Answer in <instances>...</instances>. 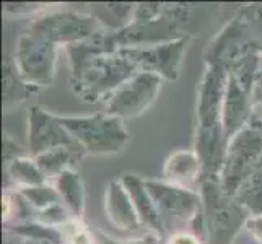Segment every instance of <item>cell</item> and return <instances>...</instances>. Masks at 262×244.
Returning a JSON list of instances; mask_svg holds the SVG:
<instances>
[{
    "instance_id": "obj_18",
    "label": "cell",
    "mask_w": 262,
    "mask_h": 244,
    "mask_svg": "<svg viewBox=\"0 0 262 244\" xmlns=\"http://www.w3.org/2000/svg\"><path fill=\"white\" fill-rule=\"evenodd\" d=\"M85 155L86 151L83 150V147L75 142L72 145H64L42 153V155L36 157L34 161L44 176L56 179L62 173H66V171L75 169V166L83 160Z\"/></svg>"
},
{
    "instance_id": "obj_7",
    "label": "cell",
    "mask_w": 262,
    "mask_h": 244,
    "mask_svg": "<svg viewBox=\"0 0 262 244\" xmlns=\"http://www.w3.org/2000/svg\"><path fill=\"white\" fill-rule=\"evenodd\" d=\"M103 30V25L98 18L77 12H54L42 15L30 26V31L41 34L42 38L57 46L59 44L70 46V44L85 41Z\"/></svg>"
},
{
    "instance_id": "obj_14",
    "label": "cell",
    "mask_w": 262,
    "mask_h": 244,
    "mask_svg": "<svg viewBox=\"0 0 262 244\" xmlns=\"http://www.w3.org/2000/svg\"><path fill=\"white\" fill-rule=\"evenodd\" d=\"M104 213L106 218L114 228L132 233L139 231L143 225L137 215V210L130 201L129 192L125 191L121 179H114L106 187L104 192Z\"/></svg>"
},
{
    "instance_id": "obj_19",
    "label": "cell",
    "mask_w": 262,
    "mask_h": 244,
    "mask_svg": "<svg viewBox=\"0 0 262 244\" xmlns=\"http://www.w3.org/2000/svg\"><path fill=\"white\" fill-rule=\"evenodd\" d=\"M54 187L59 192L62 204H64L69 212L75 218H82L83 207H85V192H83V183L80 179L75 169H70L62 173L54 179Z\"/></svg>"
},
{
    "instance_id": "obj_25",
    "label": "cell",
    "mask_w": 262,
    "mask_h": 244,
    "mask_svg": "<svg viewBox=\"0 0 262 244\" xmlns=\"http://www.w3.org/2000/svg\"><path fill=\"white\" fill-rule=\"evenodd\" d=\"M165 8L161 4H139L134 7L130 23H151L161 18Z\"/></svg>"
},
{
    "instance_id": "obj_23",
    "label": "cell",
    "mask_w": 262,
    "mask_h": 244,
    "mask_svg": "<svg viewBox=\"0 0 262 244\" xmlns=\"http://www.w3.org/2000/svg\"><path fill=\"white\" fill-rule=\"evenodd\" d=\"M18 192H20L25 201L38 212L49 209L51 205L62 204V198H60L59 192L56 191V187L49 186V184L26 187V189H21V191H18Z\"/></svg>"
},
{
    "instance_id": "obj_22",
    "label": "cell",
    "mask_w": 262,
    "mask_h": 244,
    "mask_svg": "<svg viewBox=\"0 0 262 244\" xmlns=\"http://www.w3.org/2000/svg\"><path fill=\"white\" fill-rule=\"evenodd\" d=\"M30 88H36L28 85L21 78L20 72L16 69L15 59L5 57L4 62V109H10L16 103L23 101L28 95Z\"/></svg>"
},
{
    "instance_id": "obj_4",
    "label": "cell",
    "mask_w": 262,
    "mask_h": 244,
    "mask_svg": "<svg viewBox=\"0 0 262 244\" xmlns=\"http://www.w3.org/2000/svg\"><path fill=\"white\" fill-rule=\"evenodd\" d=\"M262 158V122L252 114V119L230 139L219 183L223 191L234 195Z\"/></svg>"
},
{
    "instance_id": "obj_11",
    "label": "cell",
    "mask_w": 262,
    "mask_h": 244,
    "mask_svg": "<svg viewBox=\"0 0 262 244\" xmlns=\"http://www.w3.org/2000/svg\"><path fill=\"white\" fill-rule=\"evenodd\" d=\"M228 86V70L220 65H207L197 95V129H223L222 109Z\"/></svg>"
},
{
    "instance_id": "obj_32",
    "label": "cell",
    "mask_w": 262,
    "mask_h": 244,
    "mask_svg": "<svg viewBox=\"0 0 262 244\" xmlns=\"http://www.w3.org/2000/svg\"><path fill=\"white\" fill-rule=\"evenodd\" d=\"M95 244H122V242H119L117 239H111V238H106V236H103V238H96V242Z\"/></svg>"
},
{
    "instance_id": "obj_3",
    "label": "cell",
    "mask_w": 262,
    "mask_h": 244,
    "mask_svg": "<svg viewBox=\"0 0 262 244\" xmlns=\"http://www.w3.org/2000/svg\"><path fill=\"white\" fill-rule=\"evenodd\" d=\"M59 121L74 137V140L83 147L86 155H114L124 150L129 142L124 119L107 113L83 117L59 116Z\"/></svg>"
},
{
    "instance_id": "obj_10",
    "label": "cell",
    "mask_w": 262,
    "mask_h": 244,
    "mask_svg": "<svg viewBox=\"0 0 262 244\" xmlns=\"http://www.w3.org/2000/svg\"><path fill=\"white\" fill-rule=\"evenodd\" d=\"M189 44V36L151 44V46L124 48L119 52L125 59H129L139 72H150L161 77L163 80H178L179 65L183 60V54Z\"/></svg>"
},
{
    "instance_id": "obj_8",
    "label": "cell",
    "mask_w": 262,
    "mask_h": 244,
    "mask_svg": "<svg viewBox=\"0 0 262 244\" xmlns=\"http://www.w3.org/2000/svg\"><path fill=\"white\" fill-rule=\"evenodd\" d=\"M251 51L262 52L257 39L252 34L249 18L239 15L233 18L209 44L205 51V62L207 65H220L228 70L234 60Z\"/></svg>"
},
{
    "instance_id": "obj_29",
    "label": "cell",
    "mask_w": 262,
    "mask_h": 244,
    "mask_svg": "<svg viewBox=\"0 0 262 244\" xmlns=\"http://www.w3.org/2000/svg\"><path fill=\"white\" fill-rule=\"evenodd\" d=\"M246 228L251 236L262 244V215L249 216V220L246 221Z\"/></svg>"
},
{
    "instance_id": "obj_5",
    "label": "cell",
    "mask_w": 262,
    "mask_h": 244,
    "mask_svg": "<svg viewBox=\"0 0 262 244\" xmlns=\"http://www.w3.org/2000/svg\"><path fill=\"white\" fill-rule=\"evenodd\" d=\"M145 187L157 205L165 231L169 227V223L191 221L195 227V231H199L197 221L204 225L202 197L199 192L171 184L168 181L153 179L145 181Z\"/></svg>"
},
{
    "instance_id": "obj_15",
    "label": "cell",
    "mask_w": 262,
    "mask_h": 244,
    "mask_svg": "<svg viewBox=\"0 0 262 244\" xmlns=\"http://www.w3.org/2000/svg\"><path fill=\"white\" fill-rule=\"evenodd\" d=\"M252 101L251 95L245 92L238 81L228 74V86L225 95L222 109V125L227 143L233 135H236L252 119Z\"/></svg>"
},
{
    "instance_id": "obj_34",
    "label": "cell",
    "mask_w": 262,
    "mask_h": 244,
    "mask_svg": "<svg viewBox=\"0 0 262 244\" xmlns=\"http://www.w3.org/2000/svg\"><path fill=\"white\" fill-rule=\"evenodd\" d=\"M160 244H168V242H166V239H165V238H161V239H160Z\"/></svg>"
},
{
    "instance_id": "obj_13",
    "label": "cell",
    "mask_w": 262,
    "mask_h": 244,
    "mask_svg": "<svg viewBox=\"0 0 262 244\" xmlns=\"http://www.w3.org/2000/svg\"><path fill=\"white\" fill-rule=\"evenodd\" d=\"M72 143H75V140L62 125L59 116H54L38 106L31 107L28 116V150L31 158Z\"/></svg>"
},
{
    "instance_id": "obj_20",
    "label": "cell",
    "mask_w": 262,
    "mask_h": 244,
    "mask_svg": "<svg viewBox=\"0 0 262 244\" xmlns=\"http://www.w3.org/2000/svg\"><path fill=\"white\" fill-rule=\"evenodd\" d=\"M233 197L251 213V216L262 215V158Z\"/></svg>"
},
{
    "instance_id": "obj_26",
    "label": "cell",
    "mask_w": 262,
    "mask_h": 244,
    "mask_svg": "<svg viewBox=\"0 0 262 244\" xmlns=\"http://www.w3.org/2000/svg\"><path fill=\"white\" fill-rule=\"evenodd\" d=\"M21 157H25L21 147L16 145V142H13L10 139V135H5L4 137V158L7 161V165H10L13 160L21 158Z\"/></svg>"
},
{
    "instance_id": "obj_9",
    "label": "cell",
    "mask_w": 262,
    "mask_h": 244,
    "mask_svg": "<svg viewBox=\"0 0 262 244\" xmlns=\"http://www.w3.org/2000/svg\"><path fill=\"white\" fill-rule=\"evenodd\" d=\"M161 83H163L161 77L150 72H139L106 99L104 113L121 119L142 114L157 99Z\"/></svg>"
},
{
    "instance_id": "obj_24",
    "label": "cell",
    "mask_w": 262,
    "mask_h": 244,
    "mask_svg": "<svg viewBox=\"0 0 262 244\" xmlns=\"http://www.w3.org/2000/svg\"><path fill=\"white\" fill-rule=\"evenodd\" d=\"M62 236H64V244H95L96 236L86 225L80 218H72L62 227H59Z\"/></svg>"
},
{
    "instance_id": "obj_28",
    "label": "cell",
    "mask_w": 262,
    "mask_h": 244,
    "mask_svg": "<svg viewBox=\"0 0 262 244\" xmlns=\"http://www.w3.org/2000/svg\"><path fill=\"white\" fill-rule=\"evenodd\" d=\"M168 244H201L197 236L186 231H176L173 234H169L168 238H165Z\"/></svg>"
},
{
    "instance_id": "obj_30",
    "label": "cell",
    "mask_w": 262,
    "mask_h": 244,
    "mask_svg": "<svg viewBox=\"0 0 262 244\" xmlns=\"http://www.w3.org/2000/svg\"><path fill=\"white\" fill-rule=\"evenodd\" d=\"M4 244H49V242L33 241V239L23 238V236H20V234H15L12 231L5 230L4 231Z\"/></svg>"
},
{
    "instance_id": "obj_1",
    "label": "cell",
    "mask_w": 262,
    "mask_h": 244,
    "mask_svg": "<svg viewBox=\"0 0 262 244\" xmlns=\"http://www.w3.org/2000/svg\"><path fill=\"white\" fill-rule=\"evenodd\" d=\"M135 74L139 70L119 51L99 54L72 67L70 86L80 101L98 103L110 98Z\"/></svg>"
},
{
    "instance_id": "obj_12",
    "label": "cell",
    "mask_w": 262,
    "mask_h": 244,
    "mask_svg": "<svg viewBox=\"0 0 262 244\" xmlns=\"http://www.w3.org/2000/svg\"><path fill=\"white\" fill-rule=\"evenodd\" d=\"M179 20L165 8V13L151 23H127L122 28L114 31V42L117 49L151 46V44L168 42L183 38Z\"/></svg>"
},
{
    "instance_id": "obj_27",
    "label": "cell",
    "mask_w": 262,
    "mask_h": 244,
    "mask_svg": "<svg viewBox=\"0 0 262 244\" xmlns=\"http://www.w3.org/2000/svg\"><path fill=\"white\" fill-rule=\"evenodd\" d=\"M251 101H252V107L262 104V52L259 57V65H257L256 78H254V88H252Z\"/></svg>"
},
{
    "instance_id": "obj_21",
    "label": "cell",
    "mask_w": 262,
    "mask_h": 244,
    "mask_svg": "<svg viewBox=\"0 0 262 244\" xmlns=\"http://www.w3.org/2000/svg\"><path fill=\"white\" fill-rule=\"evenodd\" d=\"M7 174L8 179L20 189L26 187H34V186H41L46 184V176L42 174V171L39 166L36 165L34 158L28 157H21L13 160L10 165H7Z\"/></svg>"
},
{
    "instance_id": "obj_6",
    "label": "cell",
    "mask_w": 262,
    "mask_h": 244,
    "mask_svg": "<svg viewBox=\"0 0 262 244\" xmlns=\"http://www.w3.org/2000/svg\"><path fill=\"white\" fill-rule=\"evenodd\" d=\"M57 44L41 34L26 31L16 44L15 64L21 78L31 86L49 85L56 75Z\"/></svg>"
},
{
    "instance_id": "obj_17",
    "label": "cell",
    "mask_w": 262,
    "mask_h": 244,
    "mask_svg": "<svg viewBox=\"0 0 262 244\" xmlns=\"http://www.w3.org/2000/svg\"><path fill=\"white\" fill-rule=\"evenodd\" d=\"M163 176L171 184L191 189L199 179L202 181V163L194 150L174 151L165 161Z\"/></svg>"
},
{
    "instance_id": "obj_16",
    "label": "cell",
    "mask_w": 262,
    "mask_h": 244,
    "mask_svg": "<svg viewBox=\"0 0 262 244\" xmlns=\"http://www.w3.org/2000/svg\"><path fill=\"white\" fill-rule=\"evenodd\" d=\"M121 181L125 187V191L130 195V201L135 207V210H137V215L143 227H147L150 233L158 234L160 238H165L166 231L163 227V221L160 218L155 202H153V198L150 197L147 191L145 181L135 174H124Z\"/></svg>"
},
{
    "instance_id": "obj_31",
    "label": "cell",
    "mask_w": 262,
    "mask_h": 244,
    "mask_svg": "<svg viewBox=\"0 0 262 244\" xmlns=\"http://www.w3.org/2000/svg\"><path fill=\"white\" fill-rule=\"evenodd\" d=\"M160 236L155 233H147L145 236L137 238V239H130L127 242H122V244H160Z\"/></svg>"
},
{
    "instance_id": "obj_33",
    "label": "cell",
    "mask_w": 262,
    "mask_h": 244,
    "mask_svg": "<svg viewBox=\"0 0 262 244\" xmlns=\"http://www.w3.org/2000/svg\"><path fill=\"white\" fill-rule=\"evenodd\" d=\"M252 111H254L252 114H254V116L257 117V119L262 122V104H260V106H254V107H252Z\"/></svg>"
},
{
    "instance_id": "obj_2",
    "label": "cell",
    "mask_w": 262,
    "mask_h": 244,
    "mask_svg": "<svg viewBox=\"0 0 262 244\" xmlns=\"http://www.w3.org/2000/svg\"><path fill=\"white\" fill-rule=\"evenodd\" d=\"M204 230L209 244H231L251 213L233 195L223 191L219 181L201 183Z\"/></svg>"
}]
</instances>
